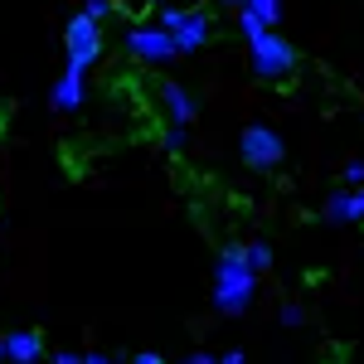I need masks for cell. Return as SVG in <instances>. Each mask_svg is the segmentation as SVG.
Segmentation results:
<instances>
[{
	"label": "cell",
	"instance_id": "1",
	"mask_svg": "<svg viewBox=\"0 0 364 364\" xmlns=\"http://www.w3.org/2000/svg\"><path fill=\"white\" fill-rule=\"evenodd\" d=\"M257 296V267L248 262L243 248H224L214 262V306L224 316H243Z\"/></svg>",
	"mask_w": 364,
	"mask_h": 364
},
{
	"label": "cell",
	"instance_id": "2",
	"mask_svg": "<svg viewBox=\"0 0 364 364\" xmlns=\"http://www.w3.org/2000/svg\"><path fill=\"white\" fill-rule=\"evenodd\" d=\"M248 58H252V73L267 78V83H277V78H287L296 68V49H291V39H282L277 29H262L257 39H248Z\"/></svg>",
	"mask_w": 364,
	"mask_h": 364
},
{
	"label": "cell",
	"instance_id": "3",
	"mask_svg": "<svg viewBox=\"0 0 364 364\" xmlns=\"http://www.w3.org/2000/svg\"><path fill=\"white\" fill-rule=\"evenodd\" d=\"M63 49H68V68H78L87 73L97 58H102V25L92 20V15H73L68 25H63Z\"/></svg>",
	"mask_w": 364,
	"mask_h": 364
},
{
	"label": "cell",
	"instance_id": "4",
	"mask_svg": "<svg viewBox=\"0 0 364 364\" xmlns=\"http://www.w3.org/2000/svg\"><path fill=\"white\" fill-rule=\"evenodd\" d=\"M122 44H127V54L136 58V63H170V58H180L175 34L161 29V25H132Z\"/></svg>",
	"mask_w": 364,
	"mask_h": 364
},
{
	"label": "cell",
	"instance_id": "5",
	"mask_svg": "<svg viewBox=\"0 0 364 364\" xmlns=\"http://www.w3.org/2000/svg\"><path fill=\"white\" fill-rule=\"evenodd\" d=\"M238 156H243V166L248 170H277L282 156H287V146H282V136L272 132V127H248L243 136H238Z\"/></svg>",
	"mask_w": 364,
	"mask_h": 364
},
{
	"label": "cell",
	"instance_id": "6",
	"mask_svg": "<svg viewBox=\"0 0 364 364\" xmlns=\"http://www.w3.org/2000/svg\"><path fill=\"white\" fill-rule=\"evenodd\" d=\"M209 34H214V20H209V10L190 5V10H185V25L175 29V49H180V54H199V49L209 44Z\"/></svg>",
	"mask_w": 364,
	"mask_h": 364
},
{
	"label": "cell",
	"instance_id": "7",
	"mask_svg": "<svg viewBox=\"0 0 364 364\" xmlns=\"http://www.w3.org/2000/svg\"><path fill=\"white\" fill-rule=\"evenodd\" d=\"M87 97V73H78V68H63V78L54 83V92H49V107L54 112H78Z\"/></svg>",
	"mask_w": 364,
	"mask_h": 364
},
{
	"label": "cell",
	"instance_id": "8",
	"mask_svg": "<svg viewBox=\"0 0 364 364\" xmlns=\"http://www.w3.org/2000/svg\"><path fill=\"white\" fill-rule=\"evenodd\" d=\"M156 92H161V107H166L170 127H190V122H195L199 107H195V97L185 92V83H161Z\"/></svg>",
	"mask_w": 364,
	"mask_h": 364
},
{
	"label": "cell",
	"instance_id": "9",
	"mask_svg": "<svg viewBox=\"0 0 364 364\" xmlns=\"http://www.w3.org/2000/svg\"><path fill=\"white\" fill-rule=\"evenodd\" d=\"M5 360L10 364H44V340H39V331H10L5 336Z\"/></svg>",
	"mask_w": 364,
	"mask_h": 364
},
{
	"label": "cell",
	"instance_id": "10",
	"mask_svg": "<svg viewBox=\"0 0 364 364\" xmlns=\"http://www.w3.org/2000/svg\"><path fill=\"white\" fill-rule=\"evenodd\" d=\"M321 219H326V224H360V219H364L360 190H336V195L326 199V209H321Z\"/></svg>",
	"mask_w": 364,
	"mask_h": 364
},
{
	"label": "cell",
	"instance_id": "11",
	"mask_svg": "<svg viewBox=\"0 0 364 364\" xmlns=\"http://www.w3.org/2000/svg\"><path fill=\"white\" fill-rule=\"evenodd\" d=\"M262 29H267V20H262L257 10H248V5H243V10H238V34H243V39H257Z\"/></svg>",
	"mask_w": 364,
	"mask_h": 364
},
{
	"label": "cell",
	"instance_id": "12",
	"mask_svg": "<svg viewBox=\"0 0 364 364\" xmlns=\"http://www.w3.org/2000/svg\"><path fill=\"white\" fill-rule=\"evenodd\" d=\"M243 252H248V262L257 267V272H267V267H272V243H262V238H252V243H248Z\"/></svg>",
	"mask_w": 364,
	"mask_h": 364
},
{
	"label": "cell",
	"instance_id": "13",
	"mask_svg": "<svg viewBox=\"0 0 364 364\" xmlns=\"http://www.w3.org/2000/svg\"><path fill=\"white\" fill-rule=\"evenodd\" d=\"M156 25L175 34V29L185 25V5H161V10H156Z\"/></svg>",
	"mask_w": 364,
	"mask_h": 364
},
{
	"label": "cell",
	"instance_id": "14",
	"mask_svg": "<svg viewBox=\"0 0 364 364\" xmlns=\"http://www.w3.org/2000/svg\"><path fill=\"white\" fill-rule=\"evenodd\" d=\"M185 141H190V132H185V127H170V122H166V136H161V146H166L170 156H180V151H185Z\"/></svg>",
	"mask_w": 364,
	"mask_h": 364
},
{
	"label": "cell",
	"instance_id": "15",
	"mask_svg": "<svg viewBox=\"0 0 364 364\" xmlns=\"http://www.w3.org/2000/svg\"><path fill=\"white\" fill-rule=\"evenodd\" d=\"M248 10H257V15L267 20V29L282 20V0H248Z\"/></svg>",
	"mask_w": 364,
	"mask_h": 364
},
{
	"label": "cell",
	"instance_id": "16",
	"mask_svg": "<svg viewBox=\"0 0 364 364\" xmlns=\"http://www.w3.org/2000/svg\"><path fill=\"white\" fill-rule=\"evenodd\" d=\"M83 15H92V20L102 25V20L112 15V0H83Z\"/></svg>",
	"mask_w": 364,
	"mask_h": 364
},
{
	"label": "cell",
	"instance_id": "17",
	"mask_svg": "<svg viewBox=\"0 0 364 364\" xmlns=\"http://www.w3.org/2000/svg\"><path fill=\"white\" fill-rule=\"evenodd\" d=\"M301 321H306V316H301L296 301H287V306H282V326H287V331H301Z\"/></svg>",
	"mask_w": 364,
	"mask_h": 364
},
{
	"label": "cell",
	"instance_id": "18",
	"mask_svg": "<svg viewBox=\"0 0 364 364\" xmlns=\"http://www.w3.org/2000/svg\"><path fill=\"white\" fill-rule=\"evenodd\" d=\"M345 185H350V190L364 185V161H350V166H345Z\"/></svg>",
	"mask_w": 364,
	"mask_h": 364
},
{
	"label": "cell",
	"instance_id": "19",
	"mask_svg": "<svg viewBox=\"0 0 364 364\" xmlns=\"http://www.w3.org/2000/svg\"><path fill=\"white\" fill-rule=\"evenodd\" d=\"M180 364H219V355H209V350H195V355H185Z\"/></svg>",
	"mask_w": 364,
	"mask_h": 364
},
{
	"label": "cell",
	"instance_id": "20",
	"mask_svg": "<svg viewBox=\"0 0 364 364\" xmlns=\"http://www.w3.org/2000/svg\"><path fill=\"white\" fill-rule=\"evenodd\" d=\"M219 364H248V355H243V350H228V355H224Z\"/></svg>",
	"mask_w": 364,
	"mask_h": 364
},
{
	"label": "cell",
	"instance_id": "21",
	"mask_svg": "<svg viewBox=\"0 0 364 364\" xmlns=\"http://www.w3.org/2000/svg\"><path fill=\"white\" fill-rule=\"evenodd\" d=\"M49 364H83V355H68V350H63V355H54Z\"/></svg>",
	"mask_w": 364,
	"mask_h": 364
},
{
	"label": "cell",
	"instance_id": "22",
	"mask_svg": "<svg viewBox=\"0 0 364 364\" xmlns=\"http://www.w3.org/2000/svg\"><path fill=\"white\" fill-rule=\"evenodd\" d=\"M83 364H117L112 355H97V350H92V355H83Z\"/></svg>",
	"mask_w": 364,
	"mask_h": 364
},
{
	"label": "cell",
	"instance_id": "23",
	"mask_svg": "<svg viewBox=\"0 0 364 364\" xmlns=\"http://www.w3.org/2000/svg\"><path fill=\"white\" fill-rule=\"evenodd\" d=\"M132 364H166V360H161V355H136Z\"/></svg>",
	"mask_w": 364,
	"mask_h": 364
},
{
	"label": "cell",
	"instance_id": "24",
	"mask_svg": "<svg viewBox=\"0 0 364 364\" xmlns=\"http://www.w3.org/2000/svg\"><path fill=\"white\" fill-rule=\"evenodd\" d=\"M0 364H10V360H5V340H0Z\"/></svg>",
	"mask_w": 364,
	"mask_h": 364
},
{
	"label": "cell",
	"instance_id": "25",
	"mask_svg": "<svg viewBox=\"0 0 364 364\" xmlns=\"http://www.w3.org/2000/svg\"><path fill=\"white\" fill-rule=\"evenodd\" d=\"M228 5H238V10H243V5H248V0H228Z\"/></svg>",
	"mask_w": 364,
	"mask_h": 364
},
{
	"label": "cell",
	"instance_id": "26",
	"mask_svg": "<svg viewBox=\"0 0 364 364\" xmlns=\"http://www.w3.org/2000/svg\"><path fill=\"white\" fill-rule=\"evenodd\" d=\"M151 5H175V0H151Z\"/></svg>",
	"mask_w": 364,
	"mask_h": 364
},
{
	"label": "cell",
	"instance_id": "27",
	"mask_svg": "<svg viewBox=\"0 0 364 364\" xmlns=\"http://www.w3.org/2000/svg\"><path fill=\"white\" fill-rule=\"evenodd\" d=\"M360 204H364V185H360ZM360 224H364V219H360Z\"/></svg>",
	"mask_w": 364,
	"mask_h": 364
}]
</instances>
